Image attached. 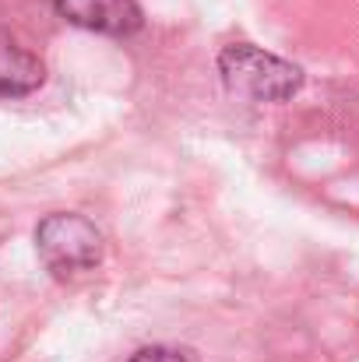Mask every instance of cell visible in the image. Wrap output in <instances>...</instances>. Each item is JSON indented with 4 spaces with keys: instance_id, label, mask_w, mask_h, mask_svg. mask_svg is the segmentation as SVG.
Segmentation results:
<instances>
[{
    "instance_id": "6da1fadb",
    "label": "cell",
    "mask_w": 359,
    "mask_h": 362,
    "mask_svg": "<svg viewBox=\"0 0 359 362\" xmlns=\"http://www.w3.org/2000/svg\"><path fill=\"white\" fill-rule=\"evenodd\" d=\"M219 74L226 92L246 103H285L303 85V71L296 64L250 42H233L219 53Z\"/></svg>"
},
{
    "instance_id": "7a4b0ae2",
    "label": "cell",
    "mask_w": 359,
    "mask_h": 362,
    "mask_svg": "<svg viewBox=\"0 0 359 362\" xmlns=\"http://www.w3.org/2000/svg\"><path fill=\"white\" fill-rule=\"evenodd\" d=\"M35 250L57 278H74V274L92 271L103 260V236L89 218L71 215V211H57V215H46L39 222Z\"/></svg>"
},
{
    "instance_id": "3957f363",
    "label": "cell",
    "mask_w": 359,
    "mask_h": 362,
    "mask_svg": "<svg viewBox=\"0 0 359 362\" xmlns=\"http://www.w3.org/2000/svg\"><path fill=\"white\" fill-rule=\"evenodd\" d=\"M53 7L71 25L103 35H134L141 28L137 0H53Z\"/></svg>"
},
{
    "instance_id": "277c9868",
    "label": "cell",
    "mask_w": 359,
    "mask_h": 362,
    "mask_svg": "<svg viewBox=\"0 0 359 362\" xmlns=\"http://www.w3.org/2000/svg\"><path fill=\"white\" fill-rule=\"evenodd\" d=\"M46 81V67L11 32L0 28V95H28Z\"/></svg>"
},
{
    "instance_id": "5b68a950",
    "label": "cell",
    "mask_w": 359,
    "mask_h": 362,
    "mask_svg": "<svg viewBox=\"0 0 359 362\" xmlns=\"http://www.w3.org/2000/svg\"><path fill=\"white\" fill-rule=\"evenodd\" d=\"M127 362H187L176 349H162V345H155V349H141V352H134Z\"/></svg>"
}]
</instances>
